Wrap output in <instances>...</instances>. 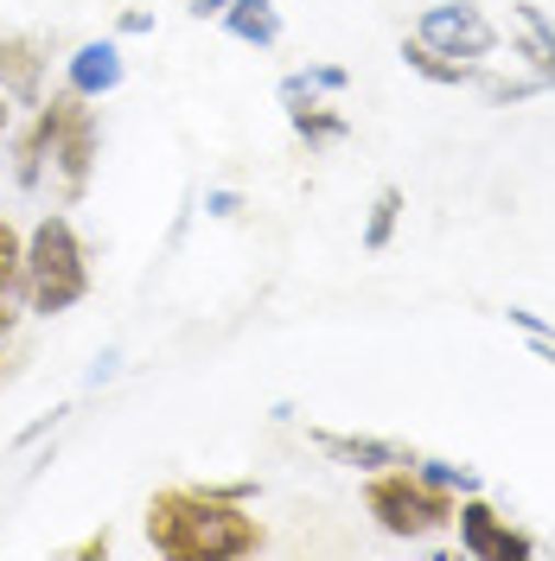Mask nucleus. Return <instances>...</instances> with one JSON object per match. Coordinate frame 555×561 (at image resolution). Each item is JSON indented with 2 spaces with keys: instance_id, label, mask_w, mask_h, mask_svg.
<instances>
[{
  "instance_id": "412c9836",
  "label": "nucleus",
  "mask_w": 555,
  "mask_h": 561,
  "mask_svg": "<svg viewBox=\"0 0 555 561\" xmlns=\"http://www.w3.org/2000/svg\"><path fill=\"white\" fill-rule=\"evenodd\" d=\"M115 370H122V351H103V357L90 364V389H103L109 377H115Z\"/></svg>"
},
{
  "instance_id": "39448f33",
  "label": "nucleus",
  "mask_w": 555,
  "mask_h": 561,
  "mask_svg": "<svg viewBox=\"0 0 555 561\" xmlns=\"http://www.w3.org/2000/svg\"><path fill=\"white\" fill-rule=\"evenodd\" d=\"M416 38L434 45V51H448V58H466V65H479V58L498 51V26L486 20V7H473V0H434V7H421Z\"/></svg>"
},
{
  "instance_id": "6e6552de",
  "label": "nucleus",
  "mask_w": 555,
  "mask_h": 561,
  "mask_svg": "<svg viewBox=\"0 0 555 561\" xmlns=\"http://www.w3.org/2000/svg\"><path fill=\"white\" fill-rule=\"evenodd\" d=\"M45 45L33 33H0V96L13 108H38L45 103Z\"/></svg>"
},
{
  "instance_id": "423d86ee",
  "label": "nucleus",
  "mask_w": 555,
  "mask_h": 561,
  "mask_svg": "<svg viewBox=\"0 0 555 561\" xmlns=\"http://www.w3.org/2000/svg\"><path fill=\"white\" fill-rule=\"evenodd\" d=\"M453 524H460V556H473V561H530L536 556V536H523L511 517H498L486 504V491H466L460 511H453Z\"/></svg>"
},
{
  "instance_id": "9d476101",
  "label": "nucleus",
  "mask_w": 555,
  "mask_h": 561,
  "mask_svg": "<svg viewBox=\"0 0 555 561\" xmlns=\"http://www.w3.org/2000/svg\"><path fill=\"white\" fill-rule=\"evenodd\" d=\"M511 26H518V58L530 65V77H536L543 90H555V20L543 7L518 0V7H511Z\"/></svg>"
},
{
  "instance_id": "20e7f679",
  "label": "nucleus",
  "mask_w": 555,
  "mask_h": 561,
  "mask_svg": "<svg viewBox=\"0 0 555 561\" xmlns=\"http://www.w3.org/2000/svg\"><path fill=\"white\" fill-rule=\"evenodd\" d=\"M453 511H460V497L448 485H434V479H421L416 459H403V466H383V472H364V517L383 529V536H396V542H428V536H441L453 524Z\"/></svg>"
},
{
  "instance_id": "b1692460",
  "label": "nucleus",
  "mask_w": 555,
  "mask_h": 561,
  "mask_svg": "<svg viewBox=\"0 0 555 561\" xmlns=\"http://www.w3.org/2000/svg\"><path fill=\"white\" fill-rule=\"evenodd\" d=\"M185 7H192V20H217V13H224L230 0H185Z\"/></svg>"
},
{
  "instance_id": "aec40b11",
  "label": "nucleus",
  "mask_w": 555,
  "mask_h": 561,
  "mask_svg": "<svg viewBox=\"0 0 555 561\" xmlns=\"http://www.w3.org/2000/svg\"><path fill=\"white\" fill-rule=\"evenodd\" d=\"M115 33H122V38H140V33H154V13H140V7H128V13L115 20Z\"/></svg>"
},
{
  "instance_id": "f8f14e48",
  "label": "nucleus",
  "mask_w": 555,
  "mask_h": 561,
  "mask_svg": "<svg viewBox=\"0 0 555 561\" xmlns=\"http://www.w3.org/2000/svg\"><path fill=\"white\" fill-rule=\"evenodd\" d=\"M217 20H224V33L237 38V45H256V51H269V45L281 38V7L275 0H230Z\"/></svg>"
},
{
  "instance_id": "f3484780",
  "label": "nucleus",
  "mask_w": 555,
  "mask_h": 561,
  "mask_svg": "<svg viewBox=\"0 0 555 561\" xmlns=\"http://www.w3.org/2000/svg\"><path fill=\"white\" fill-rule=\"evenodd\" d=\"M479 83H486V77H479ZM536 90H543L536 77H511V83H486V96H491V103H523V96H536Z\"/></svg>"
},
{
  "instance_id": "6ab92c4d",
  "label": "nucleus",
  "mask_w": 555,
  "mask_h": 561,
  "mask_svg": "<svg viewBox=\"0 0 555 561\" xmlns=\"http://www.w3.org/2000/svg\"><path fill=\"white\" fill-rule=\"evenodd\" d=\"M505 319H511V325H518L523 339H536V332H555L550 319H543V313H530V307H511V313H505Z\"/></svg>"
},
{
  "instance_id": "4468645a",
  "label": "nucleus",
  "mask_w": 555,
  "mask_h": 561,
  "mask_svg": "<svg viewBox=\"0 0 555 561\" xmlns=\"http://www.w3.org/2000/svg\"><path fill=\"white\" fill-rule=\"evenodd\" d=\"M287 128H294V140H301L307 153H326V147H339V140L351 135V122L339 108H319V96L301 103V108H287Z\"/></svg>"
},
{
  "instance_id": "f257e3e1",
  "label": "nucleus",
  "mask_w": 555,
  "mask_h": 561,
  "mask_svg": "<svg viewBox=\"0 0 555 561\" xmlns=\"http://www.w3.org/2000/svg\"><path fill=\"white\" fill-rule=\"evenodd\" d=\"M140 536L160 561H243L269 542L262 517L224 485H167L147 497Z\"/></svg>"
},
{
  "instance_id": "f03ea898",
  "label": "nucleus",
  "mask_w": 555,
  "mask_h": 561,
  "mask_svg": "<svg viewBox=\"0 0 555 561\" xmlns=\"http://www.w3.org/2000/svg\"><path fill=\"white\" fill-rule=\"evenodd\" d=\"M97 153H103V128H97V108L83 96H45L33 108V122L13 135V185L20 192H38L45 173L58 185V205H77L90 192V173H97Z\"/></svg>"
},
{
  "instance_id": "2eb2a0df",
  "label": "nucleus",
  "mask_w": 555,
  "mask_h": 561,
  "mask_svg": "<svg viewBox=\"0 0 555 561\" xmlns=\"http://www.w3.org/2000/svg\"><path fill=\"white\" fill-rule=\"evenodd\" d=\"M403 210H409L403 185H383L377 198H371V217H364V237H358V243L371 249V255H383V249L396 243V224H403Z\"/></svg>"
},
{
  "instance_id": "393cba45",
  "label": "nucleus",
  "mask_w": 555,
  "mask_h": 561,
  "mask_svg": "<svg viewBox=\"0 0 555 561\" xmlns=\"http://www.w3.org/2000/svg\"><path fill=\"white\" fill-rule=\"evenodd\" d=\"M530 351H536L543 364H555V332H536V339H530Z\"/></svg>"
},
{
  "instance_id": "9b49d317",
  "label": "nucleus",
  "mask_w": 555,
  "mask_h": 561,
  "mask_svg": "<svg viewBox=\"0 0 555 561\" xmlns=\"http://www.w3.org/2000/svg\"><path fill=\"white\" fill-rule=\"evenodd\" d=\"M26 319V237L0 217V339Z\"/></svg>"
},
{
  "instance_id": "7ed1b4c3",
  "label": "nucleus",
  "mask_w": 555,
  "mask_h": 561,
  "mask_svg": "<svg viewBox=\"0 0 555 561\" xmlns=\"http://www.w3.org/2000/svg\"><path fill=\"white\" fill-rule=\"evenodd\" d=\"M90 300V249L65 210H45L26 237V313L58 319Z\"/></svg>"
},
{
  "instance_id": "dca6fc26",
  "label": "nucleus",
  "mask_w": 555,
  "mask_h": 561,
  "mask_svg": "<svg viewBox=\"0 0 555 561\" xmlns=\"http://www.w3.org/2000/svg\"><path fill=\"white\" fill-rule=\"evenodd\" d=\"M416 472H421V479H434V485H448L453 497L479 491V472H473V466H453V459H421L416 454Z\"/></svg>"
},
{
  "instance_id": "a878e982",
  "label": "nucleus",
  "mask_w": 555,
  "mask_h": 561,
  "mask_svg": "<svg viewBox=\"0 0 555 561\" xmlns=\"http://www.w3.org/2000/svg\"><path fill=\"white\" fill-rule=\"evenodd\" d=\"M7 122H13V103H7V96H0V140H7Z\"/></svg>"
},
{
  "instance_id": "4be33fe9",
  "label": "nucleus",
  "mask_w": 555,
  "mask_h": 561,
  "mask_svg": "<svg viewBox=\"0 0 555 561\" xmlns=\"http://www.w3.org/2000/svg\"><path fill=\"white\" fill-rule=\"evenodd\" d=\"M65 415H70V409H52V415H45V421H33V427H26V434L13 440V447H33L38 434H52V427H58V421H65Z\"/></svg>"
},
{
  "instance_id": "0eeeda50",
  "label": "nucleus",
  "mask_w": 555,
  "mask_h": 561,
  "mask_svg": "<svg viewBox=\"0 0 555 561\" xmlns=\"http://www.w3.org/2000/svg\"><path fill=\"white\" fill-rule=\"evenodd\" d=\"M122 77H128V58H122V45H115V38H83V45L65 58V90H70V96H83V103L115 96V90H122Z\"/></svg>"
},
{
  "instance_id": "a211bd4d",
  "label": "nucleus",
  "mask_w": 555,
  "mask_h": 561,
  "mask_svg": "<svg viewBox=\"0 0 555 561\" xmlns=\"http://www.w3.org/2000/svg\"><path fill=\"white\" fill-rule=\"evenodd\" d=\"M205 217H217V224H230V217H243V192H205Z\"/></svg>"
},
{
  "instance_id": "5701e85b",
  "label": "nucleus",
  "mask_w": 555,
  "mask_h": 561,
  "mask_svg": "<svg viewBox=\"0 0 555 561\" xmlns=\"http://www.w3.org/2000/svg\"><path fill=\"white\" fill-rule=\"evenodd\" d=\"M97 556H109V529H97V536H90V542L77 549V561H97Z\"/></svg>"
},
{
  "instance_id": "1a4fd4ad",
  "label": "nucleus",
  "mask_w": 555,
  "mask_h": 561,
  "mask_svg": "<svg viewBox=\"0 0 555 561\" xmlns=\"http://www.w3.org/2000/svg\"><path fill=\"white\" fill-rule=\"evenodd\" d=\"M307 440L332 466H351V472H383V466H403L416 459L403 440H383V434H339V427H307Z\"/></svg>"
},
{
  "instance_id": "ddd939ff",
  "label": "nucleus",
  "mask_w": 555,
  "mask_h": 561,
  "mask_svg": "<svg viewBox=\"0 0 555 561\" xmlns=\"http://www.w3.org/2000/svg\"><path fill=\"white\" fill-rule=\"evenodd\" d=\"M403 65L416 70L421 83H441V90H466V83H479V65L448 58V51H434V45H421V38H403Z\"/></svg>"
}]
</instances>
